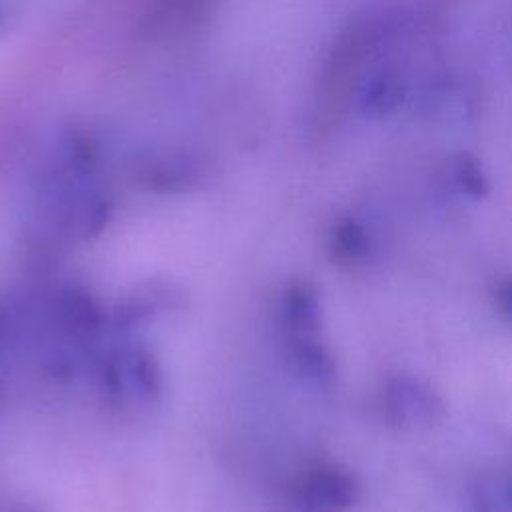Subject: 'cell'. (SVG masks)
Wrapping results in <instances>:
<instances>
[{
    "mask_svg": "<svg viewBox=\"0 0 512 512\" xmlns=\"http://www.w3.org/2000/svg\"><path fill=\"white\" fill-rule=\"evenodd\" d=\"M470 512H498V508L484 488H476L470 498Z\"/></svg>",
    "mask_w": 512,
    "mask_h": 512,
    "instance_id": "30bf717a",
    "label": "cell"
},
{
    "mask_svg": "<svg viewBox=\"0 0 512 512\" xmlns=\"http://www.w3.org/2000/svg\"><path fill=\"white\" fill-rule=\"evenodd\" d=\"M450 174L456 188L472 200H482L490 194V180L482 160L470 150H458L450 158Z\"/></svg>",
    "mask_w": 512,
    "mask_h": 512,
    "instance_id": "52a82bcc",
    "label": "cell"
},
{
    "mask_svg": "<svg viewBox=\"0 0 512 512\" xmlns=\"http://www.w3.org/2000/svg\"><path fill=\"white\" fill-rule=\"evenodd\" d=\"M494 300H496V306L500 308V312L504 314V318L512 324V278L502 280L494 288Z\"/></svg>",
    "mask_w": 512,
    "mask_h": 512,
    "instance_id": "9c48e42d",
    "label": "cell"
},
{
    "mask_svg": "<svg viewBox=\"0 0 512 512\" xmlns=\"http://www.w3.org/2000/svg\"><path fill=\"white\" fill-rule=\"evenodd\" d=\"M408 94L404 72L394 62L374 66L356 88L358 112L368 120H384L392 116Z\"/></svg>",
    "mask_w": 512,
    "mask_h": 512,
    "instance_id": "3957f363",
    "label": "cell"
},
{
    "mask_svg": "<svg viewBox=\"0 0 512 512\" xmlns=\"http://www.w3.org/2000/svg\"><path fill=\"white\" fill-rule=\"evenodd\" d=\"M284 314L288 324L296 332L300 334L314 332L320 326V302H318L316 290L306 282H298L290 286L284 300Z\"/></svg>",
    "mask_w": 512,
    "mask_h": 512,
    "instance_id": "8992f818",
    "label": "cell"
},
{
    "mask_svg": "<svg viewBox=\"0 0 512 512\" xmlns=\"http://www.w3.org/2000/svg\"><path fill=\"white\" fill-rule=\"evenodd\" d=\"M358 496L354 476L338 468H322L308 478L302 500L308 512H342L354 506Z\"/></svg>",
    "mask_w": 512,
    "mask_h": 512,
    "instance_id": "277c9868",
    "label": "cell"
},
{
    "mask_svg": "<svg viewBox=\"0 0 512 512\" xmlns=\"http://www.w3.org/2000/svg\"><path fill=\"white\" fill-rule=\"evenodd\" d=\"M508 498L512 500V480H510V484H508Z\"/></svg>",
    "mask_w": 512,
    "mask_h": 512,
    "instance_id": "8fae6325",
    "label": "cell"
},
{
    "mask_svg": "<svg viewBox=\"0 0 512 512\" xmlns=\"http://www.w3.org/2000/svg\"><path fill=\"white\" fill-rule=\"evenodd\" d=\"M330 248L332 254L348 264H356L368 258L372 244L366 228L356 218H342L334 228L330 236Z\"/></svg>",
    "mask_w": 512,
    "mask_h": 512,
    "instance_id": "ba28073f",
    "label": "cell"
},
{
    "mask_svg": "<svg viewBox=\"0 0 512 512\" xmlns=\"http://www.w3.org/2000/svg\"><path fill=\"white\" fill-rule=\"evenodd\" d=\"M290 362L294 364V370L320 386H328L336 378V364L332 354L318 342H312L308 338L298 340V344L292 348Z\"/></svg>",
    "mask_w": 512,
    "mask_h": 512,
    "instance_id": "5b68a950",
    "label": "cell"
},
{
    "mask_svg": "<svg viewBox=\"0 0 512 512\" xmlns=\"http://www.w3.org/2000/svg\"><path fill=\"white\" fill-rule=\"evenodd\" d=\"M382 412L386 422L398 430L432 428L446 416L438 392L410 374H394L382 390Z\"/></svg>",
    "mask_w": 512,
    "mask_h": 512,
    "instance_id": "7a4b0ae2",
    "label": "cell"
},
{
    "mask_svg": "<svg viewBox=\"0 0 512 512\" xmlns=\"http://www.w3.org/2000/svg\"><path fill=\"white\" fill-rule=\"evenodd\" d=\"M376 30L370 22L352 24L346 28L326 58L320 90H318V124L330 126L334 122V114L342 110V102L348 94L358 88V68L370 52V44L374 40Z\"/></svg>",
    "mask_w": 512,
    "mask_h": 512,
    "instance_id": "6da1fadb",
    "label": "cell"
}]
</instances>
